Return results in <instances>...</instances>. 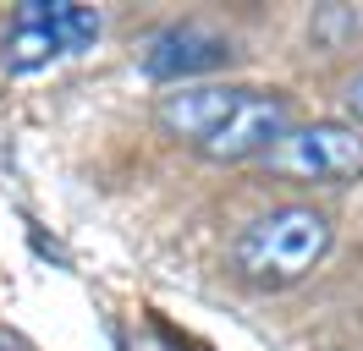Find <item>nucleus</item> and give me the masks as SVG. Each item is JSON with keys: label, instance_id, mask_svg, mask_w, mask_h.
Instances as JSON below:
<instances>
[{"label": "nucleus", "instance_id": "obj_8", "mask_svg": "<svg viewBox=\"0 0 363 351\" xmlns=\"http://www.w3.org/2000/svg\"><path fill=\"white\" fill-rule=\"evenodd\" d=\"M55 33H61V50H67V55H83V50L99 39V11H94V6H77V0H55Z\"/></svg>", "mask_w": 363, "mask_h": 351}, {"label": "nucleus", "instance_id": "obj_1", "mask_svg": "<svg viewBox=\"0 0 363 351\" xmlns=\"http://www.w3.org/2000/svg\"><path fill=\"white\" fill-rule=\"evenodd\" d=\"M330 241H336V231L319 209L286 203V209H270L237 231L231 269L259 291H281V285H297L303 275H314L330 253Z\"/></svg>", "mask_w": 363, "mask_h": 351}, {"label": "nucleus", "instance_id": "obj_9", "mask_svg": "<svg viewBox=\"0 0 363 351\" xmlns=\"http://www.w3.org/2000/svg\"><path fill=\"white\" fill-rule=\"evenodd\" d=\"M347 115H352V121L363 127V71L352 77V83H347Z\"/></svg>", "mask_w": 363, "mask_h": 351}, {"label": "nucleus", "instance_id": "obj_3", "mask_svg": "<svg viewBox=\"0 0 363 351\" xmlns=\"http://www.w3.org/2000/svg\"><path fill=\"white\" fill-rule=\"evenodd\" d=\"M231 55H237V50H231L226 33H215V28H204V22H171V28H160L155 39L143 44L138 66H143L149 83L187 88L193 77H204V71H220Z\"/></svg>", "mask_w": 363, "mask_h": 351}, {"label": "nucleus", "instance_id": "obj_5", "mask_svg": "<svg viewBox=\"0 0 363 351\" xmlns=\"http://www.w3.org/2000/svg\"><path fill=\"white\" fill-rule=\"evenodd\" d=\"M242 93H248V88H231V83H187V88H177V93H165L155 115H160V127L171 132V137L204 149L209 137L237 115Z\"/></svg>", "mask_w": 363, "mask_h": 351}, {"label": "nucleus", "instance_id": "obj_4", "mask_svg": "<svg viewBox=\"0 0 363 351\" xmlns=\"http://www.w3.org/2000/svg\"><path fill=\"white\" fill-rule=\"evenodd\" d=\"M286 132H292V105H286V93H275V88L270 93H264V88H248L242 105H237V115H231L199 154H204V159H220V165H231V159H264Z\"/></svg>", "mask_w": 363, "mask_h": 351}, {"label": "nucleus", "instance_id": "obj_2", "mask_svg": "<svg viewBox=\"0 0 363 351\" xmlns=\"http://www.w3.org/2000/svg\"><path fill=\"white\" fill-rule=\"evenodd\" d=\"M264 171L286 176V181H358L363 176V132L341 127V121H314V127H292L270 154Z\"/></svg>", "mask_w": 363, "mask_h": 351}, {"label": "nucleus", "instance_id": "obj_7", "mask_svg": "<svg viewBox=\"0 0 363 351\" xmlns=\"http://www.w3.org/2000/svg\"><path fill=\"white\" fill-rule=\"evenodd\" d=\"M358 33H363V11H358V6H319L314 22H308L314 50H347Z\"/></svg>", "mask_w": 363, "mask_h": 351}, {"label": "nucleus", "instance_id": "obj_6", "mask_svg": "<svg viewBox=\"0 0 363 351\" xmlns=\"http://www.w3.org/2000/svg\"><path fill=\"white\" fill-rule=\"evenodd\" d=\"M67 55L61 33H55V0H23L11 22H6V39H0V66L6 71H33V66Z\"/></svg>", "mask_w": 363, "mask_h": 351}]
</instances>
